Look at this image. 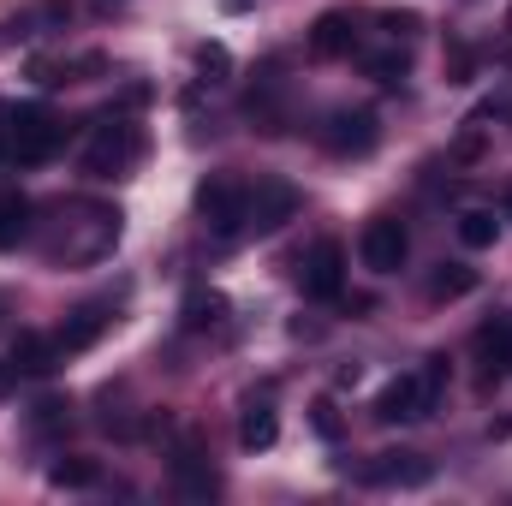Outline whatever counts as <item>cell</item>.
Returning a JSON list of instances; mask_svg holds the SVG:
<instances>
[{"label": "cell", "instance_id": "10", "mask_svg": "<svg viewBox=\"0 0 512 506\" xmlns=\"http://www.w3.org/2000/svg\"><path fill=\"white\" fill-rule=\"evenodd\" d=\"M298 280H304V292H310V298H340V286H346V251H340L334 239H322L316 251L304 256Z\"/></svg>", "mask_w": 512, "mask_h": 506}, {"label": "cell", "instance_id": "9", "mask_svg": "<svg viewBox=\"0 0 512 506\" xmlns=\"http://www.w3.org/2000/svg\"><path fill=\"white\" fill-rule=\"evenodd\" d=\"M292 215H298V191H292V185H280V179H268V185H256V191H251L245 233H280Z\"/></svg>", "mask_w": 512, "mask_h": 506}, {"label": "cell", "instance_id": "12", "mask_svg": "<svg viewBox=\"0 0 512 506\" xmlns=\"http://www.w3.org/2000/svg\"><path fill=\"white\" fill-rule=\"evenodd\" d=\"M352 48H358L352 12H322V18L310 24V54H316V60H340V54H352Z\"/></svg>", "mask_w": 512, "mask_h": 506}, {"label": "cell", "instance_id": "29", "mask_svg": "<svg viewBox=\"0 0 512 506\" xmlns=\"http://www.w3.org/2000/svg\"><path fill=\"white\" fill-rule=\"evenodd\" d=\"M0 155H6V114H0Z\"/></svg>", "mask_w": 512, "mask_h": 506}, {"label": "cell", "instance_id": "3", "mask_svg": "<svg viewBox=\"0 0 512 506\" xmlns=\"http://www.w3.org/2000/svg\"><path fill=\"white\" fill-rule=\"evenodd\" d=\"M60 143H66V126H60L48 108L24 102V108H12V114H6V155H12L18 167H36V161H48Z\"/></svg>", "mask_w": 512, "mask_h": 506}, {"label": "cell", "instance_id": "23", "mask_svg": "<svg viewBox=\"0 0 512 506\" xmlns=\"http://www.w3.org/2000/svg\"><path fill=\"white\" fill-rule=\"evenodd\" d=\"M364 66H370V78H376V84H399V78H405V54H399V48H382V54H370Z\"/></svg>", "mask_w": 512, "mask_h": 506}, {"label": "cell", "instance_id": "24", "mask_svg": "<svg viewBox=\"0 0 512 506\" xmlns=\"http://www.w3.org/2000/svg\"><path fill=\"white\" fill-rule=\"evenodd\" d=\"M447 155H453V161H477V155H483V126H477V120H471V126L459 131V143H453V149H447Z\"/></svg>", "mask_w": 512, "mask_h": 506}, {"label": "cell", "instance_id": "27", "mask_svg": "<svg viewBox=\"0 0 512 506\" xmlns=\"http://www.w3.org/2000/svg\"><path fill=\"white\" fill-rule=\"evenodd\" d=\"M197 66L203 72H227V48H197Z\"/></svg>", "mask_w": 512, "mask_h": 506}, {"label": "cell", "instance_id": "2", "mask_svg": "<svg viewBox=\"0 0 512 506\" xmlns=\"http://www.w3.org/2000/svg\"><path fill=\"white\" fill-rule=\"evenodd\" d=\"M441 376H447V358H429V370L393 376L376 393V423H417V417H429L435 399H441Z\"/></svg>", "mask_w": 512, "mask_h": 506}, {"label": "cell", "instance_id": "8", "mask_svg": "<svg viewBox=\"0 0 512 506\" xmlns=\"http://www.w3.org/2000/svg\"><path fill=\"white\" fill-rule=\"evenodd\" d=\"M108 328H114V304H108V298H96V304H78V310L60 322L54 346H60V358H72V352H90Z\"/></svg>", "mask_w": 512, "mask_h": 506}, {"label": "cell", "instance_id": "4", "mask_svg": "<svg viewBox=\"0 0 512 506\" xmlns=\"http://www.w3.org/2000/svg\"><path fill=\"white\" fill-rule=\"evenodd\" d=\"M197 215H203L209 233L239 239V233H245V215H251V191H245L239 179H227V173H209V179L197 185Z\"/></svg>", "mask_w": 512, "mask_h": 506}, {"label": "cell", "instance_id": "19", "mask_svg": "<svg viewBox=\"0 0 512 506\" xmlns=\"http://www.w3.org/2000/svg\"><path fill=\"white\" fill-rule=\"evenodd\" d=\"M465 292H477V268H465V262H441L435 274H429V298L441 304V298H465Z\"/></svg>", "mask_w": 512, "mask_h": 506}, {"label": "cell", "instance_id": "30", "mask_svg": "<svg viewBox=\"0 0 512 506\" xmlns=\"http://www.w3.org/2000/svg\"><path fill=\"white\" fill-rule=\"evenodd\" d=\"M507 215H512V197H507Z\"/></svg>", "mask_w": 512, "mask_h": 506}, {"label": "cell", "instance_id": "5", "mask_svg": "<svg viewBox=\"0 0 512 506\" xmlns=\"http://www.w3.org/2000/svg\"><path fill=\"white\" fill-rule=\"evenodd\" d=\"M137 161H143V131L131 126V120L102 126L96 143L84 149V173H90V179H126Z\"/></svg>", "mask_w": 512, "mask_h": 506}, {"label": "cell", "instance_id": "20", "mask_svg": "<svg viewBox=\"0 0 512 506\" xmlns=\"http://www.w3.org/2000/svg\"><path fill=\"white\" fill-rule=\"evenodd\" d=\"M48 483H54V489H96V483H102V465L72 453V459H54V465H48Z\"/></svg>", "mask_w": 512, "mask_h": 506}, {"label": "cell", "instance_id": "11", "mask_svg": "<svg viewBox=\"0 0 512 506\" xmlns=\"http://www.w3.org/2000/svg\"><path fill=\"white\" fill-rule=\"evenodd\" d=\"M173 483H179V495H191V501H203V495L221 489L215 471H209V459H203V441H197V435L179 441V453H173Z\"/></svg>", "mask_w": 512, "mask_h": 506}, {"label": "cell", "instance_id": "25", "mask_svg": "<svg viewBox=\"0 0 512 506\" xmlns=\"http://www.w3.org/2000/svg\"><path fill=\"white\" fill-rule=\"evenodd\" d=\"M316 435H340V417H334V399H316Z\"/></svg>", "mask_w": 512, "mask_h": 506}, {"label": "cell", "instance_id": "15", "mask_svg": "<svg viewBox=\"0 0 512 506\" xmlns=\"http://www.w3.org/2000/svg\"><path fill=\"white\" fill-rule=\"evenodd\" d=\"M179 322H185L191 334H203V328H221V322H227V298H221L215 286H197V292L179 304Z\"/></svg>", "mask_w": 512, "mask_h": 506}, {"label": "cell", "instance_id": "7", "mask_svg": "<svg viewBox=\"0 0 512 506\" xmlns=\"http://www.w3.org/2000/svg\"><path fill=\"white\" fill-rule=\"evenodd\" d=\"M358 256H364V268H376V274H399L405 256H411V239H405V227H399L393 215H376V221L364 227V239H358Z\"/></svg>", "mask_w": 512, "mask_h": 506}, {"label": "cell", "instance_id": "18", "mask_svg": "<svg viewBox=\"0 0 512 506\" xmlns=\"http://www.w3.org/2000/svg\"><path fill=\"white\" fill-rule=\"evenodd\" d=\"M274 435H280V417H274V405H245V417H239V441L262 453V447H274Z\"/></svg>", "mask_w": 512, "mask_h": 506}, {"label": "cell", "instance_id": "14", "mask_svg": "<svg viewBox=\"0 0 512 506\" xmlns=\"http://www.w3.org/2000/svg\"><path fill=\"white\" fill-rule=\"evenodd\" d=\"M6 358L18 364V376H48L60 364V346H54V334H18Z\"/></svg>", "mask_w": 512, "mask_h": 506}, {"label": "cell", "instance_id": "17", "mask_svg": "<svg viewBox=\"0 0 512 506\" xmlns=\"http://www.w3.org/2000/svg\"><path fill=\"white\" fill-rule=\"evenodd\" d=\"M477 358L489 364V376H512V322H489L477 334Z\"/></svg>", "mask_w": 512, "mask_h": 506}, {"label": "cell", "instance_id": "21", "mask_svg": "<svg viewBox=\"0 0 512 506\" xmlns=\"http://www.w3.org/2000/svg\"><path fill=\"white\" fill-rule=\"evenodd\" d=\"M459 239H465L471 251H489V245L501 239V221H495L489 209H465V215H459Z\"/></svg>", "mask_w": 512, "mask_h": 506}, {"label": "cell", "instance_id": "31", "mask_svg": "<svg viewBox=\"0 0 512 506\" xmlns=\"http://www.w3.org/2000/svg\"><path fill=\"white\" fill-rule=\"evenodd\" d=\"M507 66H512V54H507Z\"/></svg>", "mask_w": 512, "mask_h": 506}, {"label": "cell", "instance_id": "13", "mask_svg": "<svg viewBox=\"0 0 512 506\" xmlns=\"http://www.w3.org/2000/svg\"><path fill=\"white\" fill-rule=\"evenodd\" d=\"M364 483L417 489V483H429V459H417V453H376V465H364Z\"/></svg>", "mask_w": 512, "mask_h": 506}, {"label": "cell", "instance_id": "1", "mask_svg": "<svg viewBox=\"0 0 512 506\" xmlns=\"http://www.w3.org/2000/svg\"><path fill=\"white\" fill-rule=\"evenodd\" d=\"M120 245V209L114 203H72L60 215V239L48 245L54 262H102Z\"/></svg>", "mask_w": 512, "mask_h": 506}, {"label": "cell", "instance_id": "22", "mask_svg": "<svg viewBox=\"0 0 512 506\" xmlns=\"http://www.w3.org/2000/svg\"><path fill=\"white\" fill-rule=\"evenodd\" d=\"M72 423V399H42L36 411H30V429L36 435H54V429H66Z\"/></svg>", "mask_w": 512, "mask_h": 506}, {"label": "cell", "instance_id": "6", "mask_svg": "<svg viewBox=\"0 0 512 506\" xmlns=\"http://www.w3.org/2000/svg\"><path fill=\"white\" fill-rule=\"evenodd\" d=\"M316 137H322V149L328 155H370L376 149V137H382V126H376V114L370 108H334L322 126H316Z\"/></svg>", "mask_w": 512, "mask_h": 506}, {"label": "cell", "instance_id": "16", "mask_svg": "<svg viewBox=\"0 0 512 506\" xmlns=\"http://www.w3.org/2000/svg\"><path fill=\"white\" fill-rule=\"evenodd\" d=\"M30 197L24 191H0V251H18L24 233H30Z\"/></svg>", "mask_w": 512, "mask_h": 506}, {"label": "cell", "instance_id": "28", "mask_svg": "<svg viewBox=\"0 0 512 506\" xmlns=\"http://www.w3.org/2000/svg\"><path fill=\"white\" fill-rule=\"evenodd\" d=\"M12 381H18V364L6 358V364H0V393H12Z\"/></svg>", "mask_w": 512, "mask_h": 506}, {"label": "cell", "instance_id": "26", "mask_svg": "<svg viewBox=\"0 0 512 506\" xmlns=\"http://www.w3.org/2000/svg\"><path fill=\"white\" fill-rule=\"evenodd\" d=\"M382 30H393V36H411V30H417V12H382Z\"/></svg>", "mask_w": 512, "mask_h": 506}]
</instances>
